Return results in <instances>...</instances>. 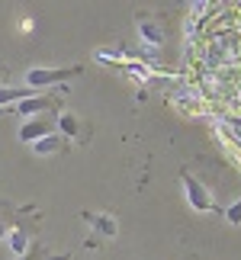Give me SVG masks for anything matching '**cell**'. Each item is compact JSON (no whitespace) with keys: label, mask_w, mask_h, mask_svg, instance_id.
Listing matches in <instances>:
<instances>
[{"label":"cell","mask_w":241,"mask_h":260,"mask_svg":"<svg viewBox=\"0 0 241 260\" xmlns=\"http://www.w3.org/2000/svg\"><path fill=\"white\" fill-rule=\"evenodd\" d=\"M16 260H74L71 254H48L42 244H33L23 257H16Z\"/></svg>","instance_id":"obj_12"},{"label":"cell","mask_w":241,"mask_h":260,"mask_svg":"<svg viewBox=\"0 0 241 260\" xmlns=\"http://www.w3.org/2000/svg\"><path fill=\"white\" fill-rule=\"evenodd\" d=\"M135 23H138V36H142V42L161 48L167 39V29H164V16L161 13H148V10H138L135 13Z\"/></svg>","instance_id":"obj_6"},{"label":"cell","mask_w":241,"mask_h":260,"mask_svg":"<svg viewBox=\"0 0 241 260\" xmlns=\"http://www.w3.org/2000/svg\"><path fill=\"white\" fill-rule=\"evenodd\" d=\"M225 218H228V225H241V199H235V203L228 206Z\"/></svg>","instance_id":"obj_13"},{"label":"cell","mask_w":241,"mask_h":260,"mask_svg":"<svg viewBox=\"0 0 241 260\" xmlns=\"http://www.w3.org/2000/svg\"><path fill=\"white\" fill-rule=\"evenodd\" d=\"M55 116H58V113H36V116H26V122L19 125V142L33 145V142H39V138L52 135V132H55Z\"/></svg>","instance_id":"obj_7"},{"label":"cell","mask_w":241,"mask_h":260,"mask_svg":"<svg viewBox=\"0 0 241 260\" xmlns=\"http://www.w3.org/2000/svg\"><path fill=\"white\" fill-rule=\"evenodd\" d=\"M68 138H62L58 132H52V135H45V138H39V142H33V151H36V157H55V154H65L68 151Z\"/></svg>","instance_id":"obj_8"},{"label":"cell","mask_w":241,"mask_h":260,"mask_svg":"<svg viewBox=\"0 0 241 260\" xmlns=\"http://www.w3.org/2000/svg\"><path fill=\"white\" fill-rule=\"evenodd\" d=\"M39 222H42V212H39L36 206H19L16 209V222L10 228V251H13V257H23L33 244H39L36 241Z\"/></svg>","instance_id":"obj_1"},{"label":"cell","mask_w":241,"mask_h":260,"mask_svg":"<svg viewBox=\"0 0 241 260\" xmlns=\"http://www.w3.org/2000/svg\"><path fill=\"white\" fill-rule=\"evenodd\" d=\"M55 128H58V135H62V138H71V142H77V145H90V135H94L87 119L71 113V109H58Z\"/></svg>","instance_id":"obj_2"},{"label":"cell","mask_w":241,"mask_h":260,"mask_svg":"<svg viewBox=\"0 0 241 260\" xmlns=\"http://www.w3.org/2000/svg\"><path fill=\"white\" fill-rule=\"evenodd\" d=\"M29 96H36V90L33 87H0V106H7V103H19V100H29Z\"/></svg>","instance_id":"obj_10"},{"label":"cell","mask_w":241,"mask_h":260,"mask_svg":"<svg viewBox=\"0 0 241 260\" xmlns=\"http://www.w3.org/2000/svg\"><path fill=\"white\" fill-rule=\"evenodd\" d=\"M7 77H10V71H7V61L0 58V87H4V81H7Z\"/></svg>","instance_id":"obj_14"},{"label":"cell","mask_w":241,"mask_h":260,"mask_svg":"<svg viewBox=\"0 0 241 260\" xmlns=\"http://www.w3.org/2000/svg\"><path fill=\"white\" fill-rule=\"evenodd\" d=\"M62 106V96L58 93H39L29 100H19L16 106H0V116L4 113H16V116H36V113H58Z\"/></svg>","instance_id":"obj_5"},{"label":"cell","mask_w":241,"mask_h":260,"mask_svg":"<svg viewBox=\"0 0 241 260\" xmlns=\"http://www.w3.org/2000/svg\"><path fill=\"white\" fill-rule=\"evenodd\" d=\"M16 209H19V206H10V203H4V199H0V241H4V238L10 235V228H13Z\"/></svg>","instance_id":"obj_11"},{"label":"cell","mask_w":241,"mask_h":260,"mask_svg":"<svg viewBox=\"0 0 241 260\" xmlns=\"http://www.w3.org/2000/svg\"><path fill=\"white\" fill-rule=\"evenodd\" d=\"M80 218H84V222L94 228V232L90 235H100V238H113L116 235V218H109V215H103V212H80Z\"/></svg>","instance_id":"obj_9"},{"label":"cell","mask_w":241,"mask_h":260,"mask_svg":"<svg viewBox=\"0 0 241 260\" xmlns=\"http://www.w3.org/2000/svg\"><path fill=\"white\" fill-rule=\"evenodd\" d=\"M84 74V64H71V68H29L26 71V84L39 90V87H48V84H65L71 77Z\"/></svg>","instance_id":"obj_3"},{"label":"cell","mask_w":241,"mask_h":260,"mask_svg":"<svg viewBox=\"0 0 241 260\" xmlns=\"http://www.w3.org/2000/svg\"><path fill=\"white\" fill-rule=\"evenodd\" d=\"M180 180H184V193H187V203L196 209V212H216V193L209 189L199 177H193L190 171L180 174Z\"/></svg>","instance_id":"obj_4"}]
</instances>
